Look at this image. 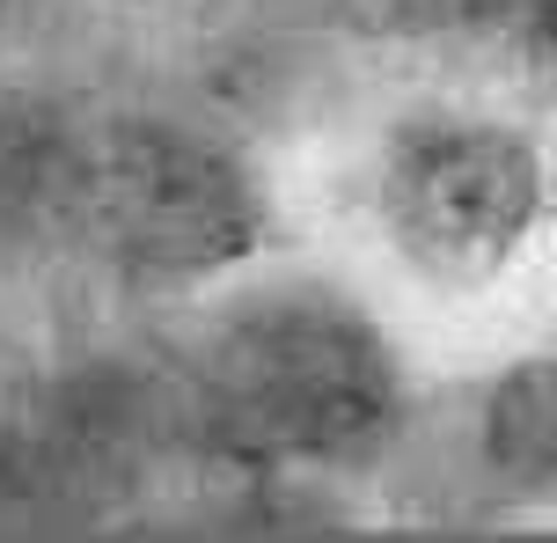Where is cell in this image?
<instances>
[{"mask_svg":"<svg viewBox=\"0 0 557 543\" xmlns=\"http://www.w3.org/2000/svg\"><path fill=\"white\" fill-rule=\"evenodd\" d=\"M154 374L169 427L250 470H382L418 427L396 331L360 286L315 264L257 258L176 301Z\"/></svg>","mask_w":557,"mask_h":543,"instance_id":"6da1fadb","label":"cell"},{"mask_svg":"<svg viewBox=\"0 0 557 543\" xmlns=\"http://www.w3.org/2000/svg\"><path fill=\"white\" fill-rule=\"evenodd\" d=\"M352 213L411 294L484 301L557 221L550 133L484 96H411L367 133Z\"/></svg>","mask_w":557,"mask_h":543,"instance_id":"3957f363","label":"cell"},{"mask_svg":"<svg viewBox=\"0 0 557 543\" xmlns=\"http://www.w3.org/2000/svg\"><path fill=\"white\" fill-rule=\"evenodd\" d=\"M37 243L125 309H176L272 250L257 155L184 103L52 118Z\"/></svg>","mask_w":557,"mask_h":543,"instance_id":"7a4b0ae2","label":"cell"},{"mask_svg":"<svg viewBox=\"0 0 557 543\" xmlns=\"http://www.w3.org/2000/svg\"><path fill=\"white\" fill-rule=\"evenodd\" d=\"M45 15H52V0H0V66L45 29Z\"/></svg>","mask_w":557,"mask_h":543,"instance_id":"277c9868","label":"cell"}]
</instances>
